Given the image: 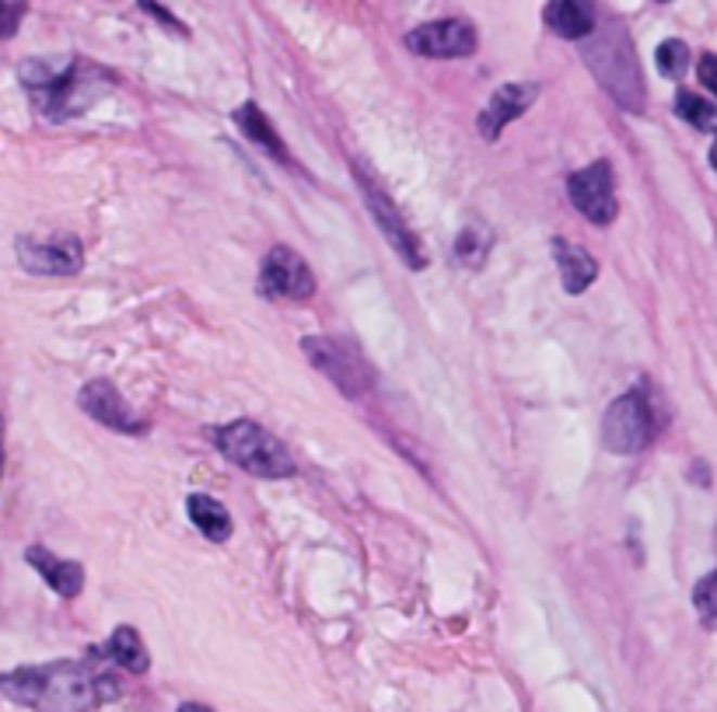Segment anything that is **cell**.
<instances>
[{
  "mask_svg": "<svg viewBox=\"0 0 717 712\" xmlns=\"http://www.w3.org/2000/svg\"><path fill=\"white\" fill-rule=\"evenodd\" d=\"M0 691L33 712H91L119 699V682L91 663H28L0 674Z\"/></svg>",
  "mask_w": 717,
  "mask_h": 712,
  "instance_id": "obj_1",
  "label": "cell"
},
{
  "mask_svg": "<svg viewBox=\"0 0 717 712\" xmlns=\"http://www.w3.org/2000/svg\"><path fill=\"white\" fill-rule=\"evenodd\" d=\"M18 77L25 91L33 94L39 113L53 122L88 113V108L113 88V77H108L99 63H88V60H67V63L25 60Z\"/></svg>",
  "mask_w": 717,
  "mask_h": 712,
  "instance_id": "obj_2",
  "label": "cell"
},
{
  "mask_svg": "<svg viewBox=\"0 0 717 712\" xmlns=\"http://www.w3.org/2000/svg\"><path fill=\"white\" fill-rule=\"evenodd\" d=\"M585 60L599 85L613 94V99L627 108V113H641L644 108V77L637 67L633 42L627 28L619 22H610L602 31H591L585 46Z\"/></svg>",
  "mask_w": 717,
  "mask_h": 712,
  "instance_id": "obj_3",
  "label": "cell"
},
{
  "mask_svg": "<svg viewBox=\"0 0 717 712\" xmlns=\"http://www.w3.org/2000/svg\"><path fill=\"white\" fill-rule=\"evenodd\" d=\"M214 448L221 451L231 465L256 475V479H291L298 465H294L291 451L280 440L253 419H235L214 433Z\"/></svg>",
  "mask_w": 717,
  "mask_h": 712,
  "instance_id": "obj_4",
  "label": "cell"
},
{
  "mask_svg": "<svg viewBox=\"0 0 717 712\" xmlns=\"http://www.w3.org/2000/svg\"><path fill=\"white\" fill-rule=\"evenodd\" d=\"M658 413H654V402L644 388H633L627 394L605 409L602 416V444L613 454H641L654 433H658Z\"/></svg>",
  "mask_w": 717,
  "mask_h": 712,
  "instance_id": "obj_5",
  "label": "cell"
},
{
  "mask_svg": "<svg viewBox=\"0 0 717 712\" xmlns=\"http://www.w3.org/2000/svg\"><path fill=\"white\" fill-rule=\"evenodd\" d=\"M302 350L311 360V367L322 371L330 381L347 394V399H361V394L375 385V371L364 360V353L354 342L336 336H308L302 339Z\"/></svg>",
  "mask_w": 717,
  "mask_h": 712,
  "instance_id": "obj_6",
  "label": "cell"
},
{
  "mask_svg": "<svg viewBox=\"0 0 717 712\" xmlns=\"http://www.w3.org/2000/svg\"><path fill=\"white\" fill-rule=\"evenodd\" d=\"M354 179L357 185H361L364 193V203H368V213L375 217L379 231L385 234L388 248L396 251V256L402 259V266L407 269H424L427 266V256L424 248H420V237L413 234V228L407 224V217L399 213V207L393 203V196L385 193V189L368 176V171L361 165H354Z\"/></svg>",
  "mask_w": 717,
  "mask_h": 712,
  "instance_id": "obj_7",
  "label": "cell"
},
{
  "mask_svg": "<svg viewBox=\"0 0 717 712\" xmlns=\"http://www.w3.org/2000/svg\"><path fill=\"white\" fill-rule=\"evenodd\" d=\"M567 196L585 220L605 228L616 220V176L610 161H591L567 179Z\"/></svg>",
  "mask_w": 717,
  "mask_h": 712,
  "instance_id": "obj_8",
  "label": "cell"
},
{
  "mask_svg": "<svg viewBox=\"0 0 717 712\" xmlns=\"http://www.w3.org/2000/svg\"><path fill=\"white\" fill-rule=\"evenodd\" d=\"M22 269L33 276H74L85 266V245L71 234L53 237H18L14 245Z\"/></svg>",
  "mask_w": 717,
  "mask_h": 712,
  "instance_id": "obj_9",
  "label": "cell"
},
{
  "mask_svg": "<svg viewBox=\"0 0 717 712\" xmlns=\"http://www.w3.org/2000/svg\"><path fill=\"white\" fill-rule=\"evenodd\" d=\"M259 294L270 300H308L316 294V276L298 251L277 245L259 266Z\"/></svg>",
  "mask_w": 717,
  "mask_h": 712,
  "instance_id": "obj_10",
  "label": "cell"
},
{
  "mask_svg": "<svg viewBox=\"0 0 717 712\" xmlns=\"http://www.w3.org/2000/svg\"><path fill=\"white\" fill-rule=\"evenodd\" d=\"M476 28L462 18H441L417 25L407 36V50L427 60H462L476 53Z\"/></svg>",
  "mask_w": 717,
  "mask_h": 712,
  "instance_id": "obj_11",
  "label": "cell"
},
{
  "mask_svg": "<svg viewBox=\"0 0 717 712\" xmlns=\"http://www.w3.org/2000/svg\"><path fill=\"white\" fill-rule=\"evenodd\" d=\"M77 405H81L95 423L108 426V430H116V433L144 437V433L151 430L148 419H140V416L133 413L130 402L123 399L119 388H116L113 381H88V385L81 388V394H77Z\"/></svg>",
  "mask_w": 717,
  "mask_h": 712,
  "instance_id": "obj_12",
  "label": "cell"
},
{
  "mask_svg": "<svg viewBox=\"0 0 717 712\" xmlns=\"http://www.w3.org/2000/svg\"><path fill=\"white\" fill-rule=\"evenodd\" d=\"M539 99V88L536 85H501L494 94L487 108L479 113V133L483 140H497L514 119H522L533 102Z\"/></svg>",
  "mask_w": 717,
  "mask_h": 712,
  "instance_id": "obj_13",
  "label": "cell"
},
{
  "mask_svg": "<svg viewBox=\"0 0 717 712\" xmlns=\"http://www.w3.org/2000/svg\"><path fill=\"white\" fill-rule=\"evenodd\" d=\"M25 559H28V566L36 569V573L50 583V587L60 594V597H77L81 594V587H85V569H81V562H74V559H60V556H53L50 548H42V545H33L25 552Z\"/></svg>",
  "mask_w": 717,
  "mask_h": 712,
  "instance_id": "obj_14",
  "label": "cell"
},
{
  "mask_svg": "<svg viewBox=\"0 0 717 712\" xmlns=\"http://www.w3.org/2000/svg\"><path fill=\"white\" fill-rule=\"evenodd\" d=\"M235 122H239V130L248 137V144H256L259 151H267L273 161H280L284 168H298V165H294V154L287 151V144L280 140V133L273 130V122L267 119V113H263L256 102L239 105L235 108Z\"/></svg>",
  "mask_w": 717,
  "mask_h": 712,
  "instance_id": "obj_15",
  "label": "cell"
},
{
  "mask_svg": "<svg viewBox=\"0 0 717 712\" xmlns=\"http://www.w3.org/2000/svg\"><path fill=\"white\" fill-rule=\"evenodd\" d=\"M596 0H550L547 4V25L556 31L560 39H588L596 31Z\"/></svg>",
  "mask_w": 717,
  "mask_h": 712,
  "instance_id": "obj_16",
  "label": "cell"
},
{
  "mask_svg": "<svg viewBox=\"0 0 717 712\" xmlns=\"http://www.w3.org/2000/svg\"><path fill=\"white\" fill-rule=\"evenodd\" d=\"M553 259L560 269V283H564L567 294H585L599 276V262L596 256H588L585 248H578L567 237H556L553 242Z\"/></svg>",
  "mask_w": 717,
  "mask_h": 712,
  "instance_id": "obj_17",
  "label": "cell"
},
{
  "mask_svg": "<svg viewBox=\"0 0 717 712\" xmlns=\"http://www.w3.org/2000/svg\"><path fill=\"white\" fill-rule=\"evenodd\" d=\"M185 514H190V520L200 528V534H204L207 542H228L231 531H235V520H231L228 506L217 503L207 493H193L190 500H185Z\"/></svg>",
  "mask_w": 717,
  "mask_h": 712,
  "instance_id": "obj_18",
  "label": "cell"
},
{
  "mask_svg": "<svg viewBox=\"0 0 717 712\" xmlns=\"http://www.w3.org/2000/svg\"><path fill=\"white\" fill-rule=\"evenodd\" d=\"M105 653H108V660L119 663V668H127L130 674H144L151 668L148 646H144V639H140V632L130 625H119L113 636H108Z\"/></svg>",
  "mask_w": 717,
  "mask_h": 712,
  "instance_id": "obj_19",
  "label": "cell"
},
{
  "mask_svg": "<svg viewBox=\"0 0 717 712\" xmlns=\"http://www.w3.org/2000/svg\"><path fill=\"white\" fill-rule=\"evenodd\" d=\"M494 245V234L487 224H479V220H473V224H465L459 242H456V259L465 266V269H479L483 262H487V251Z\"/></svg>",
  "mask_w": 717,
  "mask_h": 712,
  "instance_id": "obj_20",
  "label": "cell"
},
{
  "mask_svg": "<svg viewBox=\"0 0 717 712\" xmlns=\"http://www.w3.org/2000/svg\"><path fill=\"white\" fill-rule=\"evenodd\" d=\"M676 113H679V119H686L690 126H696V130L717 133V108H714L707 99H700V94L679 91V94H676Z\"/></svg>",
  "mask_w": 717,
  "mask_h": 712,
  "instance_id": "obj_21",
  "label": "cell"
},
{
  "mask_svg": "<svg viewBox=\"0 0 717 712\" xmlns=\"http://www.w3.org/2000/svg\"><path fill=\"white\" fill-rule=\"evenodd\" d=\"M654 63H658V70L668 77V81H679L686 67H690V46H686L682 39H665L658 46V53H654Z\"/></svg>",
  "mask_w": 717,
  "mask_h": 712,
  "instance_id": "obj_22",
  "label": "cell"
},
{
  "mask_svg": "<svg viewBox=\"0 0 717 712\" xmlns=\"http://www.w3.org/2000/svg\"><path fill=\"white\" fill-rule=\"evenodd\" d=\"M693 608H696V614H700V622H704L707 629H717V569L696 583Z\"/></svg>",
  "mask_w": 717,
  "mask_h": 712,
  "instance_id": "obj_23",
  "label": "cell"
},
{
  "mask_svg": "<svg viewBox=\"0 0 717 712\" xmlns=\"http://www.w3.org/2000/svg\"><path fill=\"white\" fill-rule=\"evenodd\" d=\"M25 18V0H0V39H11Z\"/></svg>",
  "mask_w": 717,
  "mask_h": 712,
  "instance_id": "obj_24",
  "label": "cell"
},
{
  "mask_svg": "<svg viewBox=\"0 0 717 712\" xmlns=\"http://www.w3.org/2000/svg\"><path fill=\"white\" fill-rule=\"evenodd\" d=\"M696 74H700V81H704V88H707L710 94H717V56H714V53L700 56Z\"/></svg>",
  "mask_w": 717,
  "mask_h": 712,
  "instance_id": "obj_25",
  "label": "cell"
},
{
  "mask_svg": "<svg viewBox=\"0 0 717 712\" xmlns=\"http://www.w3.org/2000/svg\"><path fill=\"white\" fill-rule=\"evenodd\" d=\"M140 8H148V11H151V14H154V18H158V22H165L168 28H176V31H179V36H185V28H182V22H176V18H171V14H168V8H162V4H158V0H140Z\"/></svg>",
  "mask_w": 717,
  "mask_h": 712,
  "instance_id": "obj_26",
  "label": "cell"
},
{
  "mask_svg": "<svg viewBox=\"0 0 717 712\" xmlns=\"http://www.w3.org/2000/svg\"><path fill=\"white\" fill-rule=\"evenodd\" d=\"M0 475H4V416H0Z\"/></svg>",
  "mask_w": 717,
  "mask_h": 712,
  "instance_id": "obj_27",
  "label": "cell"
},
{
  "mask_svg": "<svg viewBox=\"0 0 717 712\" xmlns=\"http://www.w3.org/2000/svg\"><path fill=\"white\" fill-rule=\"evenodd\" d=\"M179 712H210V709L200 702H185V705H179Z\"/></svg>",
  "mask_w": 717,
  "mask_h": 712,
  "instance_id": "obj_28",
  "label": "cell"
},
{
  "mask_svg": "<svg viewBox=\"0 0 717 712\" xmlns=\"http://www.w3.org/2000/svg\"><path fill=\"white\" fill-rule=\"evenodd\" d=\"M710 165H714V171H717V140H714V147H710Z\"/></svg>",
  "mask_w": 717,
  "mask_h": 712,
  "instance_id": "obj_29",
  "label": "cell"
}]
</instances>
